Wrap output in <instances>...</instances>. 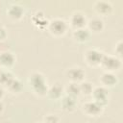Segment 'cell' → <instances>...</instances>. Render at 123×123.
<instances>
[{"label":"cell","mask_w":123,"mask_h":123,"mask_svg":"<svg viewBox=\"0 0 123 123\" xmlns=\"http://www.w3.org/2000/svg\"><path fill=\"white\" fill-rule=\"evenodd\" d=\"M28 83L33 90L38 96H45L47 93L48 86L45 76L40 72H33L28 77Z\"/></svg>","instance_id":"1"},{"label":"cell","mask_w":123,"mask_h":123,"mask_svg":"<svg viewBox=\"0 0 123 123\" xmlns=\"http://www.w3.org/2000/svg\"><path fill=\"white\" fill-rule=\"evenodd\" d=\"M47 29L53 36L61 37L66 33L68 29V24L65 20L62 18H53L49 20Z\"/></svg>","instance_id":"2"},{"label":"cell","mask_w":123,"mask_h":123,"mask_svg":"<svg viewBox=\"0 0 123 123\" xmlns=\"http://www.w3.org/2000/svg\"><path fill=\"white\" fill-rule=\"evenodd\" d=\"M121 60L117 56H111V55H103L102 61L100 62V66L105 69V71L108 72H113L121 67Z\"/></svg>","instance_id":"3"},{"label":"cell","mask_w":123,"mask_h":123,"mask_svg":"<svg viewBox=\"0 0 123 123\" xmlns=\"http://www.w3.org/2000/svg\"><path fill=\"white\" fill-rule=\"evenodd\" d=\"M103 55H104V53L101 52L100 50L94 49V48H90V49H87L85 52L84 59H85L86 62L88 65L97 66V65H100V62L102 61Z\"/></svg>","instance_id":"4"},{"label":"cell","mask_w":123,"mask_h":123,"mask_svg":"<svg viewBox=\"0 0 123 123\" xmlns=\"http://www.w3.org/2000/svg\"><path fill=\"white\" fill-rule=\"evenodd\" d=\"M92 98L95 102L100 104L102 107H106L109 102V90L107 87L103 86H98L93 87L92 90Z\"/></svg>","instance_id":"5"},{"label":"cell","mask_w":123,"mask_h":123,"mask_svg":"<svg viewBox=\"0 0 123 123\" xmlns=\"http://www.w3.org/2000/svg\"><path fill=\"white\" fill-rule=\"evenodd\" d=\"M103 109L104 107H102L100 104H98L94 100L86 101L82 106L83 111L88 116H98L100 113H102Z\"/></svg>","instance_id":"6"},{"label":"cell","mask_w":123,"mask_h":123,"mask_svg":"<svg viewBox=\"0 0 123 123\" xmlns=\"http://www.w3.org/2000/svg\"><path fill=\"white\" fill-rule=\"evenodd\" d=\"M86 23L87 19L86 14H84L82 12H74L69 17V25L73 28V30L86 28Z\"/></svg>","instance_id":"7"},{"label":"cell","mask_w":123,"mask_h":123,"mask_svg":"<svg viewBox=\"0 0 123 123\" xmlns=\"http://www.w3.org/2000/svg\"><path fill=\"white\" fill-rule=\"evenodd\" d=\"M25 13V9L22 5L17 4V3H13L11 4L8 9H7V15L12 19V20H19L23 17Z\"/></svg>","instance_id":"8"},{"label":"cell","mask_w":123,"mask_h":123,"mask_svg":"<svg viewBox=\"0 0 123 123\" xmlns=\"http://www.w3.org/2000/svg\"><path fill=\"white\" fill-rule=\"evenodd\" d=\"M66 76L70 82L80 84L81 82L84 81L85 76H86V72L84 71L83 68H81L79 66H75V67H71L67 70Z\"/></svg>","instance_id":"9"},{"label":"cell","mask_w":123,"mask_h":123,"mask_svg":"<svg viewBox=\"0 0 123 123\" xmlns=\"http://www.w3.org/2000/svg\"><path fill=\"white\" fill-rule=\"evenodd\" d=\"M16 58L14 54L11 51L5 50L3 52H0V65L4 69H9L15 63Z\"/></svg>","instance_id":"10"},{"label":"cell","mask_w":123,"mask_h":123,"mask_svg":"<svg viewBox=\"0 0 123 123\" xmlns=\"http://www.w3.org/2000/svg\"><path fill=\"white\" fill-rule=\"evenodd\" d=\"M99 81L101 83V86H103L107 88L112 87L118 83V79H117L116 75L113 72H108V71H104L101 74Z\"/></svg>","instance_id":"11"},{"label":"cell","mask_w":123,"mask_h":123,"mask_svg":"<svg viewBox=\"0 0 123 123\" xmlns=\"http://www.w3.org/2000/svg\"><path fill=\"white\" fill-rule=\"evenodd\" d=\"M64 87L60 83H54L47 89V97L51 100H59L63 96Z\"/></svg>","instance_id":"12"},{"label":"cell","mask_w":123,"mask_h":123,"mask_svg":"<svg viewBox=\"0 0 123 123\" xmlns=\"http://www.w3.org/2000/svg\"><path fill=\"white\" fill-rule=\"evenodd\" d=\"M93 9L94 11L98 13V14H102V15H108L112 12V5L111 2L109 1H105V0H98L94 3L93 5Z\"/></svg>","instance_id":"13"},{"label":"cell","mask_w":123,"mask_h":123,"mask_svg":"<svg viewBox=\"0 0 123 123\" xmlns=\"http://www.w3.org/2000/svg\"><path fill=\"white\" fill-rule=\"evenodd\" d=\"M61 106L62 109L67 112H72L75 111L76 107H77V98L70 96V95H63L61 98Z\"/></svg>","instance_id":"14"},{"label":"cell","mask_w":123,"mask_h":123,"mask_svg":"<svg viewBox=\"0 0 123 123\" xmlns=\"http://www.w3.org/2000/svg\"><path fill=\"white\" fill-rule=\"evenodd\" d=\"M31 20L35 26H37V28H39L41 30L44 28H47L48 23H49V20L45 17V14L42 11H37L32 15Z\"/></svg>","instance_id":"15"},{"label":"cell","mask_w":123,"mask_h":123,"mask_svg":"<svg viewBox=\"0 0 123 123\" xmlns=\"http://www.w3.org/2000/svg\"><path fill=\"white\" fill-rule=\"evenodd\" d=\"M86 26H87L88 31L93 32V33H100L105 28L104 21L100 17H93V18L87 20Z\"/></svg>","instance_id":"16"},{"label":"cell","mask_w":123,"mask_h":123,"mask_svg":"<svg viewBox=\"0 0 123 123\" xmlns=\"http://www.w3.org/2000/svg\"><path fill=\"white\" fill-rule=\"evenodd\" d=\"M72 37L78 41V42H86L90 38V32L88 31L87 28H81V29H76L73 30L72 33Z\"/></svg>","instance_id":"17"},{"label":"cell","mask_w":123,"mask_h":123,"mask_svg":"<svg viewBox=\"0 0 123 123\" xmlns=\"http://www.w3.org/2000/svg\"><path fill=\"white\" fill-rule=\"evenodd\" d=\"M5 87L8 89L9 92H11L12 94H15V93L21 92V90L23 89V84H22V82L19 79H17V78L14 77V78H12L7 84V86Z\"/></svg>","instance_id":"18"},{"label":"cell","mask_w":123,"mask_h":123,"mask_svg":"<svg viewBox=\"0 0 123 123\" xmlns=\"http://www.w3.org/2000/svg\"><path fill=\"white\" fill-rule=\"evenodd\" d=\"M64 92H65V94H67V95H70V96H73V97H76V98H77V97L81 94L79 84L70 82V83L64 87Z\"/></svg>","instance_id":"19"},{"label":"cell","mask_w":123,"mask_h":123,"mask_svg":"<svg viewBox=\"0 0 123 123\" xmlns=\"http://www.w3.org/2000/svg\"><path fill=\"white\" fill-rule=\"evenodd\" d=\"M12 78H14V75L9 69H0V86L5 87Z\"/></svg>","instance_id":"20"},{"label":"cell","mask_w":123,"mask_h":123,"mask_svg":"<svg viewBox=\"0 0 123 123\" xmlns=\"http://www.w3.org/2000/svg\"><path fill=\"white\" fill-rule=\"evenodd\" d=\"M79 86H80V92H81V94L86 95V96L91 95L92 90H93V86H92V84L90 82L83 81V82H81L79 84Z\"/></svg>","instance_id":"21"},{"label":"cell","mask_w":123,"mask_h":123,"mask_svg":"<svg viewBox=\"0 0 123 123\" xmlns=\"http://www.w3.org/2000/svg\"><path fill=\"white\" fill-rule=\"evenodd\" d=\"M43 123H60V117L57 114H46L43 117Z\"/></svg>","instance_id":"22"},{"label":"cell","mask_w":123,"mask_h":123,"mask_svg":"<svg viewBox=\"0 0 123 123\" xmlns=\"http://www.w3.org/2000/svg\"><path fill=\"white\" fill-rule=\"evenodd\" d=\"M122 48H123V42L122 40H118L114 46V52L115 54H117L119 57L122 56Z\"/></svg>","instance_id":"23"},{"label":"cell","mask_w":123,"mask_h":123,"mask_svg":"<svg viewBox=\"0 0 123 123\" xmlns=\"http://www.w3.org/2000/svg\"><path fill=\"white\" fill-rule=\"evenodd\" d=\"M6 37H7V32H6V29L3 27V28L0 29V42L4 38H6Z\"/></svg>","instance_id":"24"},{"label":"cell","mask_w":123,"mask_h":123,"mask_svg":"<svg viewBox=\"0 0 123 123\" xmlns=\"http://www.w3.org/2000/svg\"><path fill=\"white\" fill-rule=\"evenodd\" d=\"M4 95H5V88L3 86H0V100L3 99Z\"/></svg>","instance_id":"25"},{"label":"cell","mask_w":123,"mask_h":123,"mask_svg":"<svg viewBox=\"0 0 123 123\" xmlns=\"http://www.w3.org/2000/svg\"><path fill=\"white\" fill-rule=\"evenodd\" d=\"M4 111V103L2 102V100H0V113Z\"/></svg>","instance_id":"26"},{"label":"cell","mask_w":123,"mask_h":123,"mask_svg":"<svg viewBox=\"0 0 123 123\" xmlns=\"http://www.w3.org/2000/svg\"><path fill=\"white\" fill-rule=\"evenodd\" d=\"M3 27H4V26H3V24H2V22L0 21V29H1V28H3Z\"/></svg>","instance_id":"27"},{"label":"cell","mask_w":123,"mask_h":123,"mask_svg":"<svg viewBox=\"0 0 123 123\" xmlns=\"http://www.w3.org/2000/svg\"><path fill=\"white\" fill-rule=\"evenodd\" d=\"M38 123H43V122H38Z\"/></svg>","instance_id":"28"}]
</instances>
